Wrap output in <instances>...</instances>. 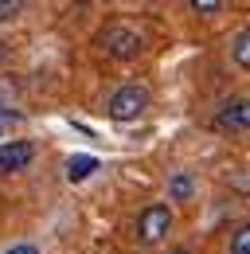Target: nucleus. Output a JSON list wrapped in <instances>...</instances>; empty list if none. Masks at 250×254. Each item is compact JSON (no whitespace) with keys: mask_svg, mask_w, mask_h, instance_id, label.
Returning a JSON list of instances; mask_svg holds the SVG:
<instances>
[{"mask_svg":"<svg viewBox=\"0 0 250 254\" xmlns=\"http://www.w3.org/2000/svg\"><path fill=\"white\" fill-rule=\"evenodd\" d=\"M145 106H149V90L145 86H122V90H114L106 110H110L114 122H133V118L145 114Z\"/></svg>","mask_w":250,"mask_h":254,"instance_id":"nucleus-1","label":"nucleus"},{"mask_svg":"<svg viewBox=\"0 0 250 254\" xmlns=\"http://www.w3.org/2000/svg\"><path fill=\"white\" fill-rule=\"evenodd\" d=\"M168 227H172V211H168L164 203H153V207H145V211H141V219H137V239L153 247V243L164 239V231H168Z\"/></svg>","mask_w":250,"mask_h":254,"instance_id":"nucleus-2","label":"nucleus"},{"mask_svg":"<svg viewBox=\"0 0 250 254\" xmlns=\"http://www.w3.org/2000/svg\"><path fill=\"white\" fill-rule=\"evenodd\" d=\"M102 47L114 55V59H133L137 51H141V35L133 32V28H106L102 32Z\"/></svg>","mask_w":250,"mask_h":254,"instance_id":"nucleus-3","label":"nucleus"},{"mask_svg":"<svg viewBox=\"0 0 250 254\" xmlns=\"http://www.w3.org/2000/svg\"><path fill=\"white\" fill-rule=\"evenodd\" d=\"M215 129H250V98H235L215 114Z\"/></svg>","mask_w":250,"mask_h":254,"instance_id":"nucleus-4","label":"nucleus"},{"mask_svg":"<svg viewBox=\"0 0 250 254\" xmlns=\"http://www.w3.org/2000/svg\"><path fill=\"white\" fill-rule=\"evenodd\" d=\"M31 157H35V149L28 141H8V145H0V172H20L31 164Z\"/></svg>","mask_w":250,"mask_h":254,"instance_id":"nucleus-5","label":"nucleus"},{"mask_svg":"<svg viewBox=\"0 0 250 254\" xmlns=\"http://www.w3.org/2000/svg\"><path fill=\"white\" fill-rule=\"evenodd\" d=\"M94 168H98V157H90V153H78V157L66 160V180L70 184H78V180H86Z\"/></svg>","mask_w":250,"mask_h":254,"instance_id":"nucleus-6","label":"nucleus"},{"mask_svg":"<svg viewBox=\"0 0 250 254\" xmlns=\"http://www.w3.org/2000/svg\"><path fill=\"white\" fill-rule=\"evenodd\" d=\"M191 188H195V184H191L188 172H176V176L168 180V195H172V199H191Z\"/></svg>","mask_w":250,"mask_h":254,"instance_id":"nucleus-7","label":"nucleus"},{"mask_svg":"<svg viewBox=\"0 0 250 254\" xmlns=\"http://www.w3.org/2000/svg\"><path fill=\"white\" fill-rule=\"evenodd\" d=\"M231 51H235V63H239V66H250V28H247V32H239V39H235Z\"/></svg>","mask_w":250,"mask_h":254,"instance_id":"nucleus-8","label":"nucleus"},{"mask_svg":"<svg viewBox=\"0 0 250 254\" xmlns=\"http://www.w3.org/2000/svg\"><path fill=\"white\" fill-rule=\"evenodd\" d=\"M20 8H24L20 0H0V24H12L20 16Z\"/></svg>","mask_w":250,"mask_h":254,"instance_id":"nucleus-9","label":"nucleus"},{"mask_svg":"<svg viewBox=\"0 0 250 254\" xmlns=\"http://www.w3.org/2000/svg\"><path fill=\"white\" fill-rule=\"evenodd\" d=\"M231 254H250V223L235 235V243H231Z\"/></svg>","mask_w":250,"mask_h":254,"instance_id":"nucleus-10","label":"nucleus"},{"mask_svg":"<svg viewBox=\"0 0 250 254\" xmlns=\"http://www.w3.org/2000/svg\"><path fill=\"white\" fill-rule=\"evenodd\" d=\"M191 12H223V0H191Z\"/></svg>","mask_w":250,"mask_h":254,"instance_id":"nucleus-11","label":"nucleus"},{"mask_svg":"<svg viewBox=\"0 0 250 254\" xmlns=\"http://www.w3.org/2000/svg\"><path fill=\"white\" fill-rule=\"evenodd\" d=\"M4 254H39V247H31V243H20V247H8Z\"/></svg>","mask_w":250,"mask_h":254,"instance_id":"nucleus-12","label":"nucleus"},{"mask_svg":"<svg viewBox=\"0 0 250 254\" xmlns=\"http://www.w3.org/2000/svg\"><path fill=\"white\" fill-rule=\"evenodd\" d=\"M4 55H8V43H4V39H0V59H4Z\"/></svg>","mask_w":250,"mask_h":254,"instance_id":"nucleus-13","label":"nucleus"},{"mask_svg":"<svg viewBox=\"0 0 250 254\" xmlns=\"http://www.w3.org/2000/svg\"><path fill=\"white\" fill-rule=\"evenodd\" d=\"M176 254H191V251H184V247H180V251H176Z\"/></svg>","mask_w":250,"mask_h":254,"instance_id":"nucleus-14","label":"nucleus"}]
</instances>
